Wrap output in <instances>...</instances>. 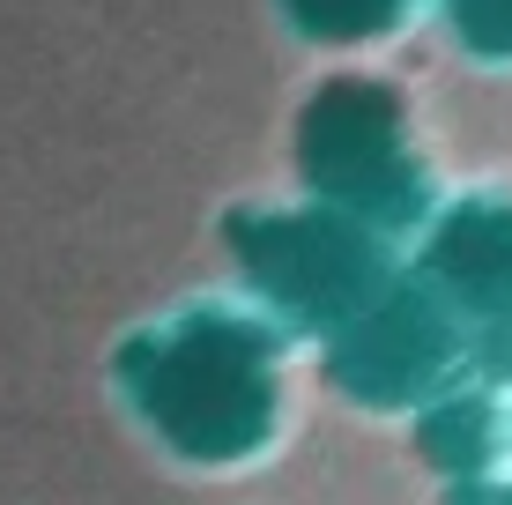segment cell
Returning <instances> with one entry per match:
<instances>
[{"label": "cell", "instance_id": "1", "mask_svg": "<svg viewBox=\"0 0 512 505\" xmlns=\"http://www.w3.org/2000/svg\"><path fill=\"white\" fill-rule=\"evenodd\" d=\"M156 394H164L156 416L201 461H223V454H238V446H253L268 431V372H260V342L245 327H201L171 357Z\"/></svg>", "mask_w": 512, "mask_h": 505}, {"label": "cell", "instance_id": "2", "mask_svg": "<svg viewBox=\"0 0 512 505\" xmlns=\"http://www.w3.org/2000/svg\"><path fill=\"white\" fill-rule=\"evenodd\" d=\"M312 171L349 201H372V186L394 179V127L372 90H334L312 127Z\"/></svg>", "mask_w": 512, "mask_h": 505}, {"label": "cell", "instance_id": "3", "mask_svg": "<svg viewBox=\"0 0 512 505\" xmlns=\"http://www.w3.org/2000/svg\"><path fill=\"white\" fill-rule=\"evenodd\" d=\"M357 268H364L357 238L327 231V223H297V231H282L275 290H290V298H305V305H327V298H342V290L357 283Z\"/></svg>", "mask_w": 512, "mask_h": 505}, {"label": "cell", "instance_id": "4", "mask_svg": "<svg viewBox=\"0 0 512 505\" xmlns=\"http://www.w3.org/2000/svg\"><path fill=\"white\" fill-rule=\"evenodd\" d=\"M446 268H453V283H461L468 298L498 305L512 290V231L505 223H461V231L446 238Z\"/></svg>", "mask_w": 512, "mask_h": 505}, {"label": "cell", "instance_id": "5", "mask_svg": "<svg viewBox=\"0 0 512 505\" xmlns=\"http://www.w3.org/2000/svg\"><path fill=\"white\" fill-rule=\"evenodd\" d=\"M290 8L327 38H357V30H379L394 15V0H290Z\"/></svg>", "mask_w": 512, "mask_h": 505}]
</instances>
